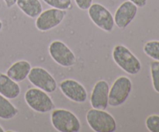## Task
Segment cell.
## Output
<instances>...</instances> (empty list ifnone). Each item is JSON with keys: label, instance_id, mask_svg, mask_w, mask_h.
I'll list each match as a JSON object with an SVG mask.
<instances>
[{"label": "cell", "instance_id": "obj_1", "mask_svg": "<svg viewBox=\"0 0 159 132\" xmlns=\"http://www.w3.org/2000/svg\"><path fill=\"white\" fill-rule=\"evenodd\" d=\"M112 57L115 63L127 74L134 75L141 70L139 59L124 45H116L112 51Z\"/></svg>", "mask_w": 159, "mask_h": 132}, {"label": "cell", "instance_id": "obj_2", "mask_svg": "<svg viewBox=\"0 0 159 132\" xmlns=\"http://www.w3.org/2000/svg\"><path fill=\"white\" fill-rule=\"evenodd\" d=\"M86 121L95 132H114L117 128L115 118L105 110H89L86 113Z\"/></svg>", "mask_w": 159, "mask_h": 132}, {"label": "cell", "instance_id": "obj_3", "mask_svg": "<svg viewBox=\"0 0 159 132\" xmlns=\"http://www.w3.org/2000/svg\"><path fill=\"white\" fill-rule=\"evenodd\" d=\"M53 127L59 132H79L81 122L78 116L66 109H54L51 114Z\"/></svg>", "mask_w": 159, "mask_h": 132}, {"label": "cell", "instance_id": "obj_4", "mask_svg": "<svg viewBox=\"0 0 159 132\" xmlns=\"http://www.w3.org/2000/svg\"><path fill=\"white\" fill-rule=\"evenodd\" d=\"M24 99L28 107L37 113H48L55 108V105L48 93L38 88L28 89L25 93Z\"/></svg>", "mask_w": 159, "mask_h": 132}, {"label": "cell", "instance_id": "obj_5", "mask_svg": "<svg viewBox=\"0 0 159 132\" xmlns=\"http://www.w3.org/2000/svg\"><path fill=\"white\" fill-rule=\"evenodd\" d=\"M132 82L127 76L118 77L109 92V105L116 107L126 102L132 91Z\"/></svg>", "mask_w": 159, "mask_h": 132}, {"label": "cell", "instance_id": "obj_6", "mask_svg": "<svg viewBox=\"0 0 159 132\" xmlns=\"http://www.w3.org/2000/svg\"><path fill=\"white\" fill-rule=\"evenodd\" d=\"M48 52L51 58L61 66L69 68L75 65V54L61 40H53L48 47Z\"/></svg>", "mask_w": 159, "mask_h": 132}, {"label": "cell", "instance_id": "obj_7", "mask_svg": "<svg viewBox=\"0 0 159 132\" xmlns=\"http://www.w3.org/2000/svg\"><path fill=\"white\" fill-rule=\"evenodd\" d=\"M90 20L102 30L111 33L114 28L113 16L107 8L100 3H93L88 9Z\"/></svg>", "mask_w": 159, "mask_h": 132}, {"label": "cell", "instance_id": "obj_8", "mask_svg": "<svg viewBox=\"0 0 159 132\" xmlns=\"http://www.w3.org/2000/svg\"><path fill=\"white\" fill-rule=\"evenodd\" d=\"M27 78L33 85L46 93H52L57 89V84L54 76L41 67L31 68Z\"/></svg>", "mask_w": 159, "mask_h": 132}, {"label": "cell", "instance_id": "obj_9", "mask_svg": "<svg viewBox=\"0 0 159 132\" xmlns=\"http://www.w3.org/2000/svg\"><path fill=\"white\" fill-rule=\"evenodd\" d=\"M67 15V11L62 9H51L42 11L41 13L37 17L35 26L38 30L41 32L51 30L62 23Z\"/></svg>", "mask_w": 159, "mask_h": 132}, {"label": "cell", "instance_id": "obj_10", "mask_svg": "<svg viewBox=\"0 0 159 132\" xmlns=\"http://www.w3.org/2000/svg\"><path fill=\"white\" fill-rule=\"evenodd\" d=\"M59 88L68 99L77 103H83L88 97L86 89L82 84L75 79H65L61 82Z\"/></svg>", "mask_w": 159, "mask_h": 132}, {"label": "cell", "instance_id": "obj_11", "mask_svg": "<svg viewBox=\"0 0 159 132\" xmlns=\"http://www.w3.org/2000/svg\"><path fill=\"white\" fill-rule=\"evenodd\" d=\"M138 13V7L130 1L121 3L115 12L114 23L119 29L124 30L134 20Z\"/></svg>", "mask_w": 159, "mask_h": 132}, {"label": "cell", "instance_id": "obj_12", "mask_svg": "<svg viewBox=\"0 0 159 132\" xmlns=\"http://www.w3.org/2000/svg\"><path fill=\"white\" fill-rule=\"evenodd\" d=\"M110 85L107 81L99 80L94 85L90 96L92 107L99 110H106L109 105Z\"/></svg>", "mask_w": 159, "mask_h": 132}, {"label": "cell", "instance_id": "obj_13", "mask_svg": "<svg viewBox=\"0 0 159 132\" xmlns=\"http://www.w3.org/2000/svg\"><path fill=\"white\" fill-rule=\"evenodd\" d=\"M31 68V65L28 61L20 60L8 68L6 75L15 82H21L28 77Z\"/></svg>", "mask_w": 159, "mask_h": 132}, {"label": "cell", "instance_id": "obj_14", "mask_svg": "<svg viewBox=\"0 0 159 132\" xmlns=\"http://www.w3.org/2000/svg\"><path fill=\"white\" fill-rule=\"evenodd\" d=\"M21 93V89L18 82H15L7 75L0 74V94L9 99L18 97Z\"/></svg>", "mask_w": 159, "mask_h": 132}, {"label": "cell", "instance_id": "obj_15", "mask_svg": "<svg viewBox=\"0 0 159 132\" xmlns=\"http://www.w3.org/2000/svg\"><path fill=\"white\" fill-rule=\"evenodd\" d=\"M17 6L30 18H37L43 11L40 0H16Z\"/></svg>", "mask_w": 159, "mask_h": 132}, {"label": "cell", "instance_id": "obj_16", "mask_svg": "<svg viewBox=\"0 0 159 132\" xmlns=\"http://www.w3.org/2000/svg\"><path fill=\"white\" fill-rule=\"evenodd\" d=\"M19 110L9 99L0 94V118L2 120H11L15 117Z\"/></svg>", "mask_w": 159, "mask_h": 132}, {"label": "cell", "instance_id": "obj_17", "mask_svg": "<svg viewBox=\"0 0 159 132\" xmlns=\"http://www.w3.org/2000/svg\"><path fill=\"white\" fill-rule=\"evenodd\" d=\"M144 52L151 58L159 61V40L146 42L144 46Z\"/></svg>", "mask_w": 159, "mask_h": 132}, {"label": "cell", "instance_id": "obj_18", "mask_svg": "<svg viewBox=\"0 0 159 132\" xmlns=\"http://www.w3.org/2000/svg\"><path fill=\"white\" fill-rule=\"evenodd\" d=\"M152 85L155 91L159 93V61H153L150 65Z\"/></svg>", "mask_w": 159, "mask_h": 132}, {"label": "cell", "instance_id": "obj_19", "mask_svg": "<svg viewBox=\"0 0 159 132\" xmlns=\"http://www.w3.org/2000/svg\"><path fill=\"white\" fill-rule=\"evenodd\" d=\"M47 5L55 9L68 10L71 8V0H43Z\"/></svg>", "mask_w": 159, "mask_h": 132}, {"label": "cell", "instance_id": "obj_20", "mask_svg": "<svg viewBox=\"0 0 159 132\" xmlns=\"http://www.w3.org/2000/svg\"><path fill=\"white\" fill-rule=\"evenodd\" d=\"M145 125L151 132H159V115L152 114L146 118Z\"/></svg>", "mask_w": 159, "mask_h": 132}, {"label": "cell", "instance_id": "obj_21", "mask_svg": "<svg viewBox=\"0 0 159 132\" xmlns=\"http://www.w3.org/2000/svg\"><path fill=\"white\" fill-rule=\"evenodd\" d=\"M93 0H75L76 6L81 10H88L93 4Z\"/></svg>", "mask_w": 159, "mask_h": 132}, {"label": "cell", "instance_id": "obj_22", "mask_svg": "<svg viewBox=\"0 0 159 132\" xmlns=\"http://www.w3.org/2000/svg\"><path fill=\"white\" fill-rule=\"evenodd\" d=\"M129 1L133 2L138 8H143L147 4L148 0H129Z\"/></svg>", "mask_w": 159, "mask_h": 132}, {"label": "cell", "instance_id": "obj_23", "mask_svg": "<svg viewBox=\"0 0 159 132\" xmlns=\"http://www.w3.org/2000/svg\"><path fill=\"white\" fill-rule=\"evenodd\" d=\"M7 8H12L16 4V0H3Z\"/></svg>", "mask_w": 159, "mask_h": 132}, {"label": "cell", "instance_id": "obj_24", "mask_svg": "<svg viewBox=\"0 0 159 132\" xmlns=\"http://www.w3.org/2000/svg\"><path fill=\"white\" fill-rule=\"evenodd\" d=\"M2 27H3L2 22L1 20H0V32H1V30H2Z\"/></svg>", "mask_w": 159, "mask_h": 132}, {"label": "cell", "instance_id": "obj_25", "mask_svg": "<svg viewBox=\"0 0 159 132\" xmlns=\"http://www.w3.org/2000/svg\"><path fill=\"white\" fill-rule=\"evenodd\" d=\"M4 131H5V130L3 129V127L0 125V132H4Z\"/></svg>", "mask_w": 159, "mask_h": 132}]
</instances>
